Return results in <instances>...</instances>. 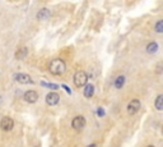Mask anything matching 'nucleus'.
<instances>
[{
  "label": "nucleus",
  "instance_id": "nucleus-1",
  "mask_svg": "<svg viewBox=\"0 0 163 147\" xmlns=\"http://www.w3.org/2000/svg\"><path fill=\"white\" fill-rule=\"evenodd\" d=\"M49 70L51 74H55V76H61L64 74L65 70H66V64L63 59H54L50 65H49Z\"/></svg>",
  "mask_w": 163,
  "mask_h": 147
},
{
  "label": "nucleus",
  "instance_id": "nucleus-2",
  "mask_svg": "<svg viewBox=\"0 0 163 147\" xmlns=\"http://www.w3.org/2000/svg\"><path fill=\"white\" fill-rule=\"evenodd\" d=\"M88 81V76L84 70H78L75 74H74V84L76 87H83L87 84Z\"/></svg>",
  "mask_w": 163,
  "mask_h": 147
},
{
  "label": "nucleus",
  "instance_id": "nucleus-3",
  "mask_svg": "<svg viewBox=\"0 0 163 147\" xmlns=\"http://www.w3.org/2000/svg\"><path fill=\"white\" fill-rule=\"evenodd\" d=\"M13 127H14V120L9 117H4L2 119V122H0V128H2L3 131L5 132H9L13 129Z\"/></svg>",
  "mask_w": 163,
  "mask_h": 147
},
{
  "label": "nucleus",
  "instance_id": "nucleus-4",
  "mask_svg": "<svg viewBox=\"0 0 163 147\" xmlns=\"http://www.w3.org/2000/svg\"><path fill=\"white\" fill-rule=\"evenodd\" d=\"M14 79L20 84H29L33 82L31 79V76L26 74V73H17V74H14Z\"/></svg>",
  "mask_w": 163,
  "mask_h": 147
},
{
  "label": "nucleus",
  "instance_id": "nucleus-5",
  "mask_svg": "<svg viewBox=\"0 0 163 147\" xmlns=\"http://www.w3.org/2000/svg\"><path fill=\"white\" fill-rule=\"evenodd\" d=\"M71 127L76 131L83 129V128L86 127V118L84 117H75L71 122Z\"/></svg>",
  "mask_w": 163,
  "mask_h": 147
},
{
  "label": "nucleus",
  "instance_id": "nucleus-6",
  "mask_svg": "<svg viewBox=\"0 0 163 147\" xmlns=\"http://www.w3.org/2000/svg\"><path fill=\"white\" fill-rule=\"evenodd\" d=\"M23 99L28 104H34L38 100V94L36 92V91H33V90H29V91H27V92L24 94Z\"/></svg>",
  "mask_w": 163,
  "mask_h": 147
},
{
  "label": "nucleus",
  "instance_id": "nucleus-7",
  "mask_svg": "<svg viewBox=\"0 0 163 147\" xmlns=\"http://www.w3.org/2000/svg\"><path fill=\"white\" fill-rule=\"evenodd\" d=\"M139 110H140V101L139 100H131L128 105V113L130 115H134L139 112Z\"/></svg>",
  "mask_w": 163,
  "mask_h": 147
},
{
  "label": "nucleus",
  "instance_id": "nucleus-8",
  "mask_svg": "<svg viewBox=\"0 0 163 147\" xmlns=\"http://www.w3.org/2000/svg\"><path fill=\"white\" fill-rule=\"evenodd\" d=\"M59 101H60V96H59L56 92H49V94L46 95V104H47V105L54 106V105H56Z\"/></svg>",
  "mask_w": 163,
  "mask_h": 147
},
{
  "label": "nucleus",
  "instance_id": "nucleus-9",
  "mask_svg": "<svg viewBox=\"0 0 163 147\" xmlns=\"http://www.w3.org/2000/svg\"><path fill=\"white\" fill-rule=\"evenodd\" d=\"M51 17V12L46 8H42L38 13H37V19L38 21H46Z\"/></svg>",
  "mask_w": 163,
  "mask_h": 147
},
{
  "label": "nucleus",
  "instance_id": "nucleus-10",
  "mask_svg": "<svg viewBox=\"0 0 163 147\" xmlns=\"http://www.w3.org/2000/svg\"><path fill=\"white\" fill-rule=\"evenodd\" d=\"M27 54H28V50H27V47H20V49H18L17 50V52H15V58L17 59H24L26 57H27Z\"/></svg>",
  "mask_w": 163,
  "mask_h": 147
},
{
  "label": "nucleus",
  "instance_id": "nucleus-11",
  "mask_svg": "<svg viewBox=\"0 0 163 147\" xmlns=\"http://www.w3.org/2000/svg\"><path fill=\"white\" fill-rule=\"evenodd\" d=\"M93 95H94V86L93 84H86V87H84V96L91 99Z\"/></svg>",
  "mask_w": 163,
  "mask_h": 147
},
{
  "label": "nucleus",
  "instance_id": "nucleus-12",
  "mask_svg": "<svg viewBox=\"0 0 163 147\" xmlns=\"http://www.w3.org/2000/svg\"><path fill=\"white\" fill-rule=\"evenodd\" d=\"M124 84H125V77L124 76H118L116 78V81H115V87L117 90H120V88H122V86H124Z\"/></svg>",
  "mask_w": 163,
  "mask_h": 147
},
{
  "label": "nucleus",
  "instance_id": "nucleus-13",
  "mask_svg": "<svg viewBox=\"0 0 163 147\" xmlns=\"http://www.w3.org/2000/svg\"><path fill=\"white\" fill-rule=\"evenodd\" d=\"M154 106H155L157 110H159V112L163 109V96H162V95H158V96H157L155 102H154Z\"/></svg>",
  "mask_w": 163,
  "mask_h": 147
},
{
  "label": "nucleus",
  "instance_id": "nucleus-14",
  "mask_svg": "<svg viewBox=\"0 0 163 147\" xmlns=\"http://www.w3.org/2000/svg\"><path fill=\"white\" fill-rule=\"evenodd\" d=\"M157 50H158V44H157V42H150V44H148L147 51H148L149 54H153V52H155Z\"/></svg>",
  "mask_w": 163,
  "mask_h": 147
},
{
  "label": "nucleus",
  "instance_id": "nucleus-15",
  "mask_svg": "<svg viewBox=\"0 0 163 147\" xmlns=\"http://www.w3.org/2000/svg\"><path fill=\"white\" fill-rule=\"evenodd\" d=\"M154 30H155V32H158V33H162V32H163V21H162V19L157 22Z\"/></svg>",
  "mask_w": 163,
  "mask_h": 147
},
{
  "label": "nucleus",
  "instance_id": "nucleus-16",
  "mask_svg": "<svg viewBox=\"0 0 163 147\" xmlns=\"http://www.w3.org/2000/svg\"><path fill=\"white\" fill-rule=\"evenodd\" d=\"M41 86L49 87V88H51V90H57V88H59L57 84H54V83H46V82H41Z\"/></svg>",
  "mask_w": 163,
  "mask_h": 147
},
{
  "label": "nucleus",
  "instance_id": "nucleus-17",
  "mask_svg": "<svg viewBox=\"0 0 163 147\" xmlns=\"http://www.w3.org/2000/svg\"><path fill=\"white\" fill-rule=\"evenodd\" d=\"M97 114H98V117H103V115H105V110L102 109V107H99L98 112H97Z\"/></svg>",
  "mask_w": 163,
  "mask_h": 147
},
{
  "label": "nucleus",
  "instance_id": "nucleus-18",
  "mask_svg": "<svg viewBox=\"0 0 163 147\" xmlns=\"http://www.w3.org/2000/svg\"><path fill=\"white\" fill-rule=\"evenodd\" d=\"M63 88H64V90L66 91V92H68V94H71V91L69 90V87H68V86H65V84H63Z\"/></svg>",
  "mask_w": 163,
  "mask_h": 147
},
{
  "label": "nucleus",
  "instance_id": "nucleus-19",
  "mask_svg": "<svg viewBox=\"0 0 163 147\" xmlns=\"http://www.w3.org/2000/svg\"><path fill=\"white\" fill-rule=\"evenodd\" d=\"M87 147H97V144H89V146H87Z\"/></svg>",
  "mask_w": 163,
  "mask_h": 147
},
{
  "label": "nucleus",
  "instance_id": "nucleus-20",
  "mask_svg": "<svg viewBox=\"0 0 163 147\" xmlns=\"http://www.w3.org/2000/svg\"><path fill=\"white\" fill-rule=\"evenodd\" d=\"M148 147H154V146H148Z\"/></svg>",
  "mask_w": 163,
  "mask_h": 147
}]
</instances>
